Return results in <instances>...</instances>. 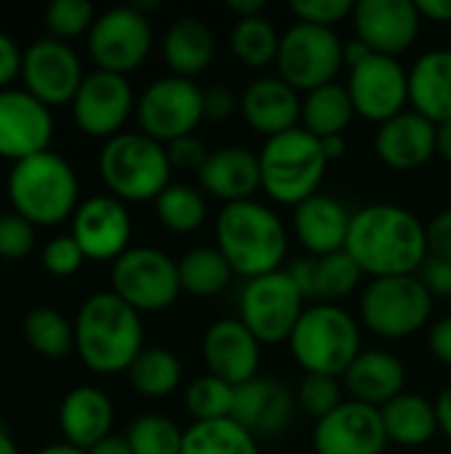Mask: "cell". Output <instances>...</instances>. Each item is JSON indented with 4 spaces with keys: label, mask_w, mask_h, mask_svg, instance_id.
<instances>
[{
    "label": "cell",
    "mask_w": 451,
    "mask_h": 454,
    "mask_svg": "<svg viewBox=\"0 0 451 454\" xmlns=\"http://www.w3.org/2000/svg\"><path fill=\"white\" fill-rule=\"evenodd\" d=\"M343 383L354 402L383 410L388 402L404 394L407 370L404 362L383 348H367L343 375Z\"/></svg>",
    "instance_id": "83f0119b"
},
{
    "label": "cell",
    "mask_w": 451,
    "mask_h": 454,
    "mask_svg": "<svg viewBox=\"0 0 451 454\" xmlns=\"http://www.w3.org/2000/svg\"><path fill=\"white\" fill-rule=\"evenodd\" d=\"M359 314L369 333L385 340H401L417 335L428 325L433 314V295L417 274L383 277L364 287Z\"/></svg>",
    "instance_id": "ba28073f"
},
{
    "label": "cell",
    "mask_w": 451,
    "mask_h": 454,
    "mask_svg": "<svg viewBox=\"0 0 451 454\" xmlns=\"http://www.w3.org/2000/svg\"><path fill=\"white\" fill-rule=\"evenodd\" d=\"M88 454H133L130 450V444H128V439L125 436H114V434H109L106 439H101L96 447H90Z\"/></svg>",
    "instance_id": "680465c9"
},
{
    "label": "cell",
    "mask_w": 451,
    "mask_h": 454,
    "mask_svg": "<svg viewBox=\"0 0 451 454\" xmlns=\"http://www.w3.org/2000/svg\"><path fill=\"white\" fill-rule=\"evenodd\" d=\"M35 454H88L85 450H77V447H72V444H48V447H43L40 452Z\"/></svg>",
    "instance_id": "be15d7a7"
},
{
    "label": "cell",
    "mask_w": 451,
    "mask_h": 454,
    "mask_svg": "<svg viewBox=\"0 0 451 454\" xmlns=\"http://www.w3.org/2000/svg\"><path fill=\"white\" fill-rule=\"evenodd\" d=\"M162 59L170 74L194 80L215 59V35L197 16H181L165 29Z\"/></svg>",
    "instance_id": "f546056e"
},
{
    "label": "cell",
    "mask_w": 451,
    "mask_h": 454,
    "mask_svg": "<svg viewBox=\"0 0 451 454\" xmlns=\"http://www.w3.org/2000/svg\"><path fill=\"white\" fill-rule=\"evenodd\" d=\"M72 237L88 261H117L130 250L133 221L125 207L112 194H96L80 202L72 215Z\"/></svg>",
    "instance_id": "ac0fdd59"
},
{
    "label": "cell",
    "mask_w": 451,
    "mask_h": 454,
    "mask_svg": "<svg viewBox=\"0 0 451 454\" xmlns=\"http://www.w3.org/2000/svg\"><path fill=\"white\" fill-rule=\"evenodd\" d=\"M287 274L292 277V282L298 285V290L303 293L306 301L316 298V258H300L295 261Z\"/></svg>",
    "instance_id": "db71d44e"
},
{
    "label": "cell",
    "mask_w": 451,
    "mask_h": 454,
    "mask_svg": "<svg viewBox=\"0 0 451 454\" xmlns=\"http://www.w3.org/2000/svg\"><path fill=\"white\" fill-rule=\"evenodd\" d=\"M24 340L40 356L61 359L74 348V325L61 311L37 306L24 317Z\"/></svg>",
    "instance_id": "8d00e7d4"
},
{
    "label": "cell",
    "mask_w": 451,
    "mask_h": 454,
    "mask_svg": "<svg viewBox=\"0 0 451 454\" xmlns=\"http://www.w3.org/2000/svg\"><path fill=\"white\" fill-rule=\"evenodd\" d=\"M423 19L436 24H451V0H415Z\"/></svg>",
    "instance_id": "11a10c76"
},
{
    "label": "cell",
    "mask_w": 451,
    "mask_h": 454,
    "mask_svg": "<svg viewBox=\"0 0 451 454\" xmlns=\"http://www.w3.org/2000/svg\"><path fill=\"white\" fill-rule=\"evenodd\" d=\"M356 37L372 53L393 56L409 51L420 35L423 16L415 0H359L351 13Z\"/></svg>",
    "instance_id": "d6986e66"
},
{
    "label": "cell",
    "mask_w": 451,
    "mask_h": 454,
    "mask_svg": "<svg viewBox=\"0 0 451 454\" xmlns=\"http://www.w3.org/2000/svg\"><path fill=\"white\" fill-rule=\"evenodd\" d=\"M112 293L138 314L165 311L183 293L178 261L157 247H130L112 263Z\"/></svg>",
    "instance_id": "7c38bea8"
},
{
    "label": "cell",
    "mask_w": 451,
    "mask_h": 454,
    "mask_svg": "<svg viewBox=\"0 0 451 454\" xmlns=\"http://www.w3.org/2000/svg\"><path fill=\"white\" fill-rule=\"evenodd\" d=\"M215 247L237 277L258 279L282 269L290 247L287 226L258 200L223 205L215 218Z\"/></svg>",
    "instance_id": "3957f363"
},
{
    "label": "cell",
    "mask_w": 451,
    "mask_h": 454,
    "mask_svg": "<svg viewBox=\"0 0 451 454\" xmlns=\"http://www.w3.org/2000/svg\"><path fill=\"white\" fill-rule=\"evenodd\" d=\"M436 154L451 165V120L436 128Z\"/></svg>",
    "instance_id": "94428289"
},
{
    "label": "cell",
    "mask_w": 451,
    "mask_h": 454,
    "mask_svg": "<svg viewBox=\"0 0 451 454\" xmlns=\"http://www.w3.org/2000/svg\"><path fill=\"white\" fill-rule=\"evenodd\" d=\"M167 157L173 170H183V173H199L202 165L207 162L210 152L205 146L202 138L197 136H183L173 144H167Z\"/></svg>",
    "instance_id": "7dc6e473"
},
{
    "label": "cell",
    "mask_w": 451,
    "mask_h": 454,
    "mask_svg": "<svg viewBox=\"0 0 451 454\" xmlns=\"http://www.w3.org/2000/svg\"><path fill=\"white\" fill-rule=\"evenodd\" d=\"M282 35L276 32L274 21L266 16H250L237 19L229 32V48L231 53L250 69H263L276 64Z\"/></svg>",
    "instance_id": "e575fe53"
},
{
    "label": "cell",
    "mask_w": 451,
    "mask_h": 454,
    "mask_svg": "<svg viewBox=\"0 0 451 454\" xmlns=\"http://www.w3.org/2000/svg\"><path fill=\"white\" fill-rule=\"evenodd\" d=\"M295 404L298 399L282 380L258 375L250 383L237 386L231 418L242 428H247L255 439L274 436V434H282L292 423Z\"/></svg>",
    "instance_id": "cb8c5ba5"
},
{
    "label": "cell",
    "mask_w": 451,
    "mask_h": 454,
    "mask_svg": "<svg viewBox=\"0 0 451 454\" xmlns=\"http://www.w3.org/2000/svg\"><path fill=\"white\" fill-rule=\"evenodd\" d=\"M420 282L428 287L433 298H451V263L444 258L428 255L423 269L417 271Z\"/></svg>",
    "instance_id": "c3c4849f"
},
{
    "label": "cell",
    "mask_w": 451,
    "mask_h": 454,
    "mask_svg": "<svg viewBox=\"0 0 451 454\" xmlns=\"http://www.w3.org/2000/svg\"><path fill=\"white\" fill-rule=\"evenodd\" d=\"M154 210L159 223L173 234H191L207 218V202L202 192L175 181L154 200Z\"/></svg>",
    "instance_id": "74e56055"
},
{
    "label": "cell",
    "mask_w": 451,
    "mask_h": 454,
    "mask_svg": "<svg viewBox=\"0 0 451 454\" xmlns=\"http://www.w3.org/2000/svg\"><path fill=\"white\" fill-rule=\"evenodd\" d=\"M385 447L388 434L380 410L354 399L343 402L314 428L316 454H383Z\"/></svg>",
    "instance_id": "ffe728a7"
},
{
    "label": "cell",
    "mask_w": 451,
    "mask_h": 454,
    "mask_svg": "<svg viewBox=\"0 0 451 454\" xmlns=\"http://www.w3.org/2000/svg\"><path fill=\"white\" fill-rule=\"evenodd\" d=\"M354 114H356V109L348 96V88L340 82H330V85H322L303 96L300 128L316 138L343 136L346 128L351 125Z\"/></svg>",
    "instance_id": "1f68e13d"
},
{
    "label": "cell",
    "mask_w": 451,
    "mask_h": 454,
    "mask_svg": "<svg viewBox=\"0 0 451 454\" xmlns=\"http://www.w3.org/2000/svg\"><path fill=\"white\" fill-rule=\"evenodd\" d=\"M351 215L354 213H348L340 200L319 192L292 210V231L303 250L316 258H324L346 250Z\"/></svg>",
    "instance_id": "d4e9b609"
},
{
    "label": "cell",
    "mask_w": 451,
    "mask_h": 454,
    "mask_svg": "<svg viewBox=\"0 0 451 454\" xmlns=\"http://www.w3.org/2000/svg\"><path fill=\"white\" fill-rule=\"evenodd\" d=\"M300 93L292 85H287L279 74L253 80L239 98V112L247 128L266 138L300 128Z\"/></svg>",
    "instance_id": "7402d4cb"
},
{
    "label": "cell",
    "mask_w": 451,
    "mask_h": 454,
    "mask_svg": "<svg viewBox=\"0 0 451 454\" xmlns=\"http://www.w3.org/2000/svg\"><path fill=\"white\" fill-rule=\"evenodd\" d=\"M136 120L144 136L165 146L183 136H194L205 120V90L194 80L165 74L149 82L138 96Z\"/></svg>",
    "instance_id": "30bf717a"
},
{
    "label": "cell",
    "mask_w": 451,
    "mask_h": 454,
    "mask_svg": "<svg viewBox=\"0 0 451 454\" xmlns=\"http://www.w3.org/2000/svg\"><path fill=\"white\" fill-rule=\"evenodd\" d=\"M322 141V149H324V157L332 162V160H340L348 149L346 144V136H327V138H319Z\"/></svg>",
    "instance_id": "6125c7cd"
},
{
    "label": "cell",
    "mask_w": 451,
    "mask_h": 454,
    "mask_svg": "<svg viewBox=\"0 0 451 454\" xmlns=\"http://www.w3.org/2000/svg\"><path fill=\"white\" fill-rule=\"evenodd\" d=\"M0 454H19V447H16V442L8 436V431H3L0 428Z\"/></svg>",
    "instance_id": "e7e4bbea"
},
{
    "label": "cell",
    "mask_w": 451,
    "mask_h": 454,
    "mask_svg": "<svg viewBox=\"0 0 451 454\" xmlns=\"http://www.w3.org/2000/svg\"><path fill=\"white\" fill-rule=\"evenodd\" d=\"M290 11L303 24L335 29V24H340L343 19L354 13V3L351 0H292Z\"/></svg>",
    "instance_id": "bcb514c9"
},
{
    "label": "cell",
    "mask_w": 451,
    "mask_h": 454,
    "mask_svg": "<svg viewBox=\"0 0 451 454\" xmlns=\"http://www.w3.org/2000/svg\"><path fill=\"white\" fill-rule=\"evenodd\" d=\"M436 122L415 109L383 122L375 133V154L391 170H417L436 157Z\"/></svg>",
    "instance_id": "603a6c76"
},
{
    "label": "cell",
    "mask_w": 451,
    "mask_h": 454,
    "mask_svg": "<svg viewBox=\"0 0 451 454\" xmlns=\"http://www.w3.org/2000/svg\"><path fill=\"white\" fill-rule=\"evenodd\" d=\"M21 56L24 51L16 45V40L0 29V90H5L21 74Z\"/></svg>",
    "instance_id": "f907efd6"
},
{
    "label": "cell",
    "mask_w": 451,
    "mask_h": 454,
    "mask_svg": "<svg viewBox=\"0 0 451 454\" xmlns=\"http://www.w3.org/2000/svg\"><path fill=\"white\" fill-rule=\"evenodd\" d=\"M298 404L306 415H311L316 423L327 415H332L343 404V386L340 378L330 375H306L298 386Z\"/></svg>",
    "instance_id": "7bdbcfd3"
},
{
    "label": "cell",
    "mask_w": 451,
    "mask_h": 454,
    "mask_svg": "<svg viewBox=\"0 0 451 454\" xmlns=\"http://www.w3.org/2000/svg\"><path fill=\"white\" fill-rule=\"evenodd\" d=\"M369 56H372L369 45H367V43H362L356 35H354L351 40H346V43H343V61H346V67H348V69L359 67V64H362V61H367Z\"/></svg>",
    "instance_id": "9f6ffc18"
},
{
    "label": "cell",
    "mask_w": 451,
    "mask_h": 454,
    "mask_svg": "<svg viewBox=\"0 0 451 454\" xmlns=\"http://www.w3.org/2000/svg\"><path fill=\"white\" fill-rule=\"evenodd\" d=\"M226 8H229L237 19H250V16H263L266 3H263V0H229Z\"/></svg>",
    "instance_id": "91938a15"
},
{
    "label": "cell",
    "mask_w": 451,
    "mask_h": 454,
    "mask_svg": "<svg viewBox=\"0 0 451 454\" xmlns=\"http://www.w3.org/2000/svg\"><path fill=\"white\" fill-rule=\"evenodd\" d=\"M258 162L260 192H266L271 202L287 207H298L308 197L319 194L330 165L322 141L303 128L266 138L258 152Z\"/></svg>",
    "instance_id": "52a82bcc"
},
{
    "label": "cell",
    "mask_w": 451,
    "mask_h": 454,
    "mask_svg": "<svg viewBox=\"0 0 451 454\" xmlns=\"http://www.w3.org/2000/svg\"><path fill=\"white\" fill-rule=\"evenodd\" d=\"M346 88L356 114L377 125L407 112L409 104V72L393 56L372 53L367 61L348 69Z\"/></svg>",
    "instance_id": "2e32d148"
},
{
    "label": "cell",
    "mask_w": 451,
    "mask_h": 454,
    "mask_svg": "<svg viewBox=\"0 0 451 454\" xmlns=\"http://www.w3.org/2000/svg\"><path fill=\"white\" fill-rule=\"evenodd\" d=\"M112 423H114L112 399L96 386L72 388L58 407V426L64 442L85 452L112 434Z\"/></svg>",
    "instance_id": "4316f807"
},
{
    "label": "cell",
    "mask_w": 451,
    "mask_h": 454,
    "mask_svg": "<svg viewBox=\"0 0 451 454\" xmlns=\"http://www.w3.org/2000/svg\"><path fill=\"white\" fill-rule=\"evenodd\" d=\"M362 277L364 271L346 250L316 258V298L322 303H338L362 285Z\"/></svg>",
    "instance_id": "60d3db41"
},
{
    "label": "cell",
    "mask_w": 451,
    "mask_h": 454,
    "mask_svg": "<svg viewBox=\"0 0 451 454\" xmlns=\"http://www.w3.org/2000/svg\"><path fill=\"white\" fill-rule=\"evenodd\" d=\"M130 386L149 399H165L183 380L181 359L167 348H144L128 370Z\"/></svg>",
    "instance_id": "d590c367"
},
{
    "label": "cell",
    "mask_w": 451,
    "mask_h": 454,
    "mask_svg": "<svg viewBox=\"0 0 451 454\" xmlns=\"http://www.w3.org/2000/svg\"><path fill=\"white\" fill-rule=\"evenodd\" d=\"M154 29L136 5H117L96 16L88 32V53L96 69L130 74L152 53Z\"/></svg>",
    "instance_id": "4fadbf2b"
},
{
    "label": "cell",
    "mask_w": 451,
    "mask_h": 454,
    "mask_svg": "<svg viewBox=\"0 0 451 454\" xmlns=\"http://www.w3.org/2000/svg\"><path fill=\"white\" fill-rule=\"evenodd\" d=\"M428 253L451 263V207L439 210L428 221Z\"/></svg>",
    "instance_id": "681fc988"
},
{
    "label": "cell",
    "mask_w": 451,
    "mask_h": 454,
    "mask_svg": "<svg viewBox=\"0 0 451 454\" xmlns=\"http://www.w3.org/2000/svg\"><path fill=\"white\" fill-rule=\"evenodd\" d=\"M43 269L53 277H72L82 269V263L88 261L85 253L80 250L77 239L72 234L64 237H51L43 247Z\"/></svg>",
    "instance_id": "f6af8a7d"
},
{
    "label": "cell",
    "mask_w": 451,
    "mask_h": 454,
    "mask_svg": "<svg viewBox=\"0 0 451 454\" xmlns=\"http://www.w3.org/2000/svg\"><path fill=\"white\" fill-rule=\"evenodd\" d=\"M53 141V114L24 88L0 90V157L13 165L48 152Z\"/></svg>",
    "instance_id": "e0dca14e"
},
{
    "label": "cell",
    "mask_w": 451,
    "mask_h": 454,
    "mask_svg": "<svg viewBox=\"0 0 451 454\" xmlns=\"http://www.w3.org/2000/svg\"><path fill=\"white\" fill-rule=\"evenodd\" d=\"M306 309V298L287 269L247 279L239 293V322L260 346L287 343Z\"/></svg>",
    "instance_id": "9c48e42d"
},
{
    "label": "cell",
    "mask_w": 451,
    "mask_h": 454,
    "mask_svg": "<svg viewBox=\"0 0 451 454\" xmlns=\"http://www.w3.org/2000/svg\"><path fill=\"white\" fill-rule=\"evenodd\" d=\"M136 101L138 98L125 74L93 69L72 98V117L85 136L109 141L120 136L130 114H136Z\"/></svg>",
    "instance_id": "9a60e30c"
},
{
    "label": "cell",
    "mask_w": 451,
    "mask_h": 454,
    "mask_svg": "<svg viewBox=\"0 0 451 454\" xmlns=\"http://www.w3.org/2000/svg\"><path fill=\"white\" fill-rule=\"evenodd\" d=\"M35 223L16 210L0 213V261H21L35 247Z\"/></svg>",
    "instance_id": "ee69618b"
},
{
    "label": "cell",
    "mask_w": 451,
    "mask_h": 454,
    "mask_svg": "<svg viewBox=\"0 0 451 454\" xmlns=\"http://www.w3.org/2000/svg\"><path fill=\"white\" fill-rule=\"evenodd\" d=\"M287 346L306 375L343 378L364 351L362 325L338 303H314L303 311Z\"/></svg>",
    "instance_id": "277c9868"
},
{
    "label": "cell",
    "mask_w": 451,
    "mask_h": 454,
    "mask_svg": "<svg viewBox=\"0 0 451 454\" xmlns=\"http://www.w3.org/2000/svg\"><path fill=\"white\" fill-rule=\"evenodd\" d=\"M104 186L120 202H152L173 184L167 146L141 130H122L98 152Z\"/></svg>",
    "instance_id": "8992f818"
},
{
    "label": "cell",
    "mask_w": 451,
    "mask_h": 454,
    "mask_svg": "<svg viewBox=\"0 0 451 454\" xmlns=\"http://www.w3.org/2000/svg\"><path fill=\"white\" fill-rule=\"evenodd\" d=\"M409 106L441 125L451 120V48H433L409 67Z\"/></svg>",
    "instance_id": "f1b7e54d"
},
{
    "label": "cell",
    "mask_w": 451,
    "mask_h": 454,
    "mask_svg": "<svg viewBox=\"0 0 451 454\" xmlns=\"http://www.w3.org/2000/svg\"><path fill=\"white\" fill-rule=\"evenodd\" d=\"M74 348L96 375L128 372L144 351L141 314L112 290L90 295L77 311Z\"/></svg>",
    "instance_id": "7a4b0ae2"
},
{
    "label": "cell",
    "mask_w": 451,
    "mask_h": 454,
    "mask_svg": "<svg viewBox=\"0 0 451 454\" xmlns=\"http://www.w3.org/2000/svg\"><path fill=\"white\" fill-rule=\"evenodd\" d=\"M93 21H96V11H93V3L88 0H53L45 8L48 37L64 40V43L90 32Z\"/></svg>",
    "instance_id": "b9f144b4"
},
{
    "label": "cell",
    "mask_w": 451,
    "mask_h": 454,
    "mask_svg": "<svg viewBox=\"0 0 451 454\" xmlns=\"http://www.w3.org/2000/svg\"><path fill=\"white\" fill-rule=\"evenodd\" d=\"M428 348H431V354H433L441 364L451 367V317L439 319V322L431 327V333H428Z\"/></svg>",
    "instance_id": "f5cc1de1"
},
{
    "label": "cell",
    "mask_w": 451,
    "mask_h": 454,
    "mask_svg": "<svg viewBox=\"0 0 451 454\" xmlns=\"http://www.w3.org/2000/svg\"><path fill=\"white\" fill-rule=\"evenodd\" d=\"M234 109H237V98L229 88L213 85L205 90V117L207 120H226L234 114Z\"/></svg>",
    "instance_id": "816d5d0a"
},
{
    "label": "cell",
    "mask_w": 451,
    "mask_h": 454,
    "mask_svg": "<svg viewBox=\"0 0 451 454\" xmlns=\"http://www.w3.org/2000/svg\"><path fill=\"white\" fill-rule=\"evenodd\" d=\"M181 454H260L258 439L234 418L194 423L183 431Z\"/></svg>",
    "instance_id": "836d02e7"
},
{
    "label": "cell",
    "mask_w": 451,
    "mask_h": 454,
    "mask_svg": "<svg viewBox=\"0 0 451 454\" xmlns=\"http://www.w3.org/2000/svg\"><path fill=\"white\" fill-rule=\"evenodd\" d=\"M436 415H439V434H444L451 442V386L439 394V399H436Z\"/></svg>",
    "instance_id": "6f0895ef"
},
{
    "label": "cell",
    "mask_w": 451,
    "mask_h": 454,
    "mask_svg": "<svg viewBox=\"0 0 451 454\" xmlns=\"http://www.w3.org/2000/svg\"><path fill=\"white\" fill-rule=\"evenodd\" d=\"M260 343L239 319H218L202 338V359L210 375L237 386L258 378Z\"/></svg>",
    "instance_id": "44dd1931"
},
{
    "label": "cell",
    "mask_w": 451,
    "mask_h": 454,
    "mask_svg": "<svg viewBox=\"0 0 451 454\" xmlns=\"http://www.w3.org/2000/svg\"><path fill=\"white\" fill-rule=\"evenodd\" d=\"M125 439L133 454H181L183 450V431L178 423L154 412L136 418Z\"/></svg>",
    "instance_id": "ab89813d"
},
{
    "label": "cell",
    "mask_w": 451,
    "mask_h": 454,
    "mask_svg": "<svg viewBox=\"0 0 451 454\" xmlns=\"http://www.w3.org/2000/svg\"><path fill=\"white\" fill-rule=\"evenodd\" d=\"M19 77L24 82V90L51 109L72 104L85 80V72L77 51L69 43L56 37H40L24 48Z\"/></svg>",
    "instance_id": "5bb4252c"
},
{
    "label": "cell",
    "mask_w": 451,
    "mask_h": 454,
    "mask_svg": "<svg viewBox=\"0 0 451 454\" xmlns=\"http://www.w3.org/2000/svg\"><path fill=\"white\" fill-rule=\"evenodd\" d=\"M197 178L210 197L223 200L226 205L245 202L255 200V192L260 189V162L258 154L245 146H223L210 152Z\"/></svg>",
    "instance_id": "484cf974"
},
{
    "label": "cell",
    "mask_w": 451,
    "mask_h": 454,
    "mask_svg": "<svg viewBox=\"0 0 451 454\" xmlns=\"http://www.w3.org/2000/svg\"><path fill=\"white\" fill-rule=\"evenodd\" d=\"M5 192L13 210L35 226H56L80 207L77 173L51 149L16 162L8 173Z\"/></svg>",
    "instance_id": "5b68a950"
},
{
    "label": "cell",
    "mask_w": 451,
    "mask_h": 454,
    "mask_svg": "<svg viewBox=\"0 0 451 454\" xmlns=\"http://www.w3.org/2000/svg\"><path fill=\"white\" fill-rule=\"evenodd\" d=\"M383 426L388 434V442L399 447H423L433 442L439 434V415L436 402H428L420 394H401L393 402H388L383 410Z\"/></svg>",
    "instance_id": "4dcf8cb0"
},
{
    "label": "cell",
    "mask_w": 451,
    "mask_h": 454,
    "mask_svg": "<svg viewBox=\"0 0 451 454\" xmlns=\"http://www.w3.org/2000/svg\"><path fill=\"white\" fill-rule=\"evenodd\" d=\"M346 253L372 277H412L423 269L428 253V226L393 202H372L351 215Z\"/></svg>",
    "instance_id": "6da1fadb"
},
{
    "label": "cell",
    "mask_w": 451,
    "mask_h": 454,
    "mask_svg": "<svg viewBox=\"0 0 451 454\" xmlns=\"http://www.w3.org/2000/svg\"><path fill=\"white\" fill-rule=\"evenodd\" d=\"M234 399L237 388L215 375H199L186 386L183 407L194 418V423H210V420H226L234 415Z\"/></svg>",
    "instance_id": "f35d334b"
},
{
    "label": "cell",
    "mask_w": 451,
    "mask_h": 454,
    "mask_svg": "<svg viewBox=\"0 0 451 454\" xmlns=\"http://www.w3.org/2000/svg\"><path fill=\"white\" fill-rule=\"evenodd\" d=\"M343 43L335 29L295 21L279 43V77L298 93H311L335 82L343 69Z\"/></svg>",
    "instance_id": "8fae6325"
},
{
    "label": "cell",
    "mask_w": 451,
    "mask_h": 454,
    "mask_svg": "<svg viewBox=\"0 0 451 454\" xmlns=\"http://www.w3.org/2000/svg\"><path fill=\"white\" fill-rule=\"evenodd\" d=\"M178 277H181V290H186L197 298H213V295L223 293L237 274L218 247L202 245V247H191L181 255Z\"/></svg>",
    "instance_id": "d6a6232c"
}]
</instances>
